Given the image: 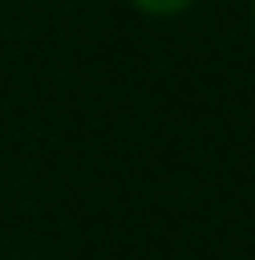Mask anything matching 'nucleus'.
I'll return each instance as SVG.
<instances>
[{"label": "nucleus", "mask_w": 255, "mask_h": 260, "mask_svg": "<svg viewBox=\"0 0 255 260\" xmlns=\"http://www.w3.org/2000/svg\"><path fill=\"white\" fill-rule=\"evenodd\" d=\"M141 9H151V14H173V9H183V5H192V0H137Z\"/></svg>", "instance_id": "obj_1"}]
</instances>
